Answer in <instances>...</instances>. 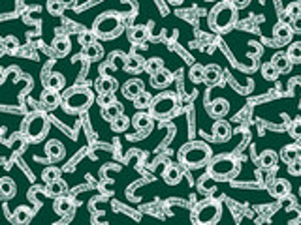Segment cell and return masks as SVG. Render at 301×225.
Wrapping results in <instances>:
<instances>
[{
	"instance_id": "d6a6232c",
	"label": "cell",
	"mask_w": 301,
	"mask_h": 225,
	"mask_svg": "<svg viewBox=\"0 0 301 225\" xmlns=\"http://www.w3.org/2000/svg\"><path fill=\"white\" fill-rule=\"evenodd\" d=\"M164 68V62H162V58H158V56H154V58H149V60H145V72L149 73V75H153V73L160 72Z\"/></svg>"
},
{
	"instance_id": "d6986e66",
	"label": "cell",
	"mask_w": 301,
	"mask_h": 225,
	"mask_svg": "<svg viewBox=\"0 0 301 225\" xmlns=\"http://www.w3.org/2000/svg\"><path fill=\"white\" fill-rule=\"evenodd\" d=\"M43 85L51 88V90H64V85H66V79L62 73H49L45 79H43Z\"/></svg>"
},
{
	"instance_id": "11a10c76",
	"label": "cell",
	"mask_w": 301,
	"mask_h": 225,
	"mask_svg": "<svg viewBox=\"0 0 301 225\" xmlns=\"http://www.w3.org/2000/svg\"><path fill=\"white\" fill-rule=\"evenodd\" d=\"M4 53H6V47H4V40L0 38V56L4 55Z\"/></svg>"
},
{
	"instance_id": "e0dca14e",
	"label": "cell",
	"mask_w": 301,
	"mask_h": 225,
	"mask_svg": "<svg viewBox=\"0 0 301 225\" xmlns=\"http://www.w3.org/2000/svg\"><path fill=\"white\" fill-rule=\"evenodd\" d=\"M301 158V146L299 145H286L281 150V159L284 164H292L295 159Z\"/></svg>"
},
{
	"instance_id": "9c48e42d",
	"label": "cell",
	"mask_w": 301,
	"mask_h": 225,
	"mask_svg": "<svg viewBox=\"0 0 301 225\" xmlns=\"http://www.w3.org/2000/svg\"><path fill=\"white\" fill-rule=\"evenodd\" d=\"M130 124H132L138 132L147 134V132L153 130V116H151V113H145V111H143V113H138L134 118H130Z\"/></svg>"
},
{
	"instance_id": "cb8c5ba5",
	"label": "cell",
	"mask_w": 301,
	"mask_h": 225,
	"mask_svg": "<svg viewBox=\"0 0 301 225\" xmlns=\"http://www.w3.org/2000/svg\"><path fill=\"white\" fill-rule=\"evenodd\" d=\"M66 191H68V184L62 178H57V180L47 184V194H49V197H61V195H66Z\"/></svg>"
},
{
	"instance_id": "5b68a950",
	"label": "cell",
	"mask_w": 301,
	"mask_h": 225,
	"mask_svg": "<svg viewBox=\"0 0 301 225\" xmlns=\"http://www.w3.org/2000/svg\"><path fill=\"white\" fill-rule=\"evenodd\" d=\"M47 132H49V116L43 111H34L23 122V135L31 143L42 141L47 135Z\"/></svg>"
},
{
	"instance_id": "bcb514c9",
	"label": "cell",
	"mask_w": 301,
	"mask_h": 225,
	"mask_svg": "<svg viewBox=\"0 0 301 225\" xmlns=\"http://www.w3.org/2000/svg\"><path fill=\"white\" fill-rule=\"evenodd\" d=\"M79 42H81V45H89V43L96 42V36L92 34V30H87V32H83V34L79 36Z\"/></svg>"
},
{
	"instance_id": "7c38bea8",
	"label": "cell",
	"mask_w": 301,
	"mask_h": 225,
	"mask_svg": "<svg viewBox=\"0 0 301 225\" xmlns=\"http://www.w3.org/2000/svg\"><path fill=\"white\" fill-rule=\"evenodd\" d=\"M123 96L126 98V100H134L140 92L145 90V85H143V81L142 79H128L126 83L123 85Z\"/></svg>"
},
{
	"instance_id": "ac0fdd59",
	"label": "cell",
	"mask_w": 301,
	"mask_h": 225,
	"mask_svg": "<svg viewBox=\"0 0 301 225\" xmlns=\"http://www.w3.org/2000/svg\"><path fill=\"white\" fill-rule=\"evenodd\" d=\"M42 104L45 109H55V107H59L61 105V94L57 90H51V88H47V90H43L42 94Z\"/></svg>"
},
{
	"instance_id": "30bf717a",
	"label": "cell",
	"mask_w": 301,
	"mask_h": 225,
	"mask_svg": "<svg viewBox=\"0 0 301 225\" xmlns=\"http://www.w3.org/2000/svg\"><path fill=\"white\" fill-rule=\"evenodd\" d=\"M45 154H47V158H49L51 162H59V159L64 158L66 148H64V145H62L61 141L49 139L47 141V145H45Z\"/></svg>"
},
{
	"instance_id": "f546056e",
	"label": "cell",
	"mask_w": 301,
	"mask_h": 225,
	"mask_svg": "<svg viewBox=\"0 0 301 225\" xmlns=\"http://www.w3.org/2000/svg\"><path fill=\"white\" fill-rule=\"evenodd\" d=\"M277 159H279V156H277L275 150H264L262 156H260V165L264 169H273L277 165Z\"/></svg>"
},
{
	"instance_id": "6da1fadb",
	"label": "cell",
	"mask_w": 301,
	"mask_h": 225,
	"mask_svg": "<svg viewBox=\"0 0 301 225\" xmlns=\"http://www.w3.org/2000/svg\"><path fill=\"white\" fill-rule=\"evenodd\" d=\"M96 102V96L94 92L89 88V86H70L66 90L62 92L61 96V105L62 109L70 113V115H79V113H85L92 104Z\"/></svg>"
},
{
	"instance_id": "f5cc1de1",
	"label": "cell",
	"mask_w": 301,
	"mask_h": 225,
	"mask_svg": "<svg viewBox=\"0 0 301 225\" xmlns=\"http://www.w3.org/2000/svg\"><path fill=\"white\" fill-rule=\"evenodd\" d=\"M59 2H61V4H62L64 8H74L77 0H59Z\"/></svg>"
},
{
	"instance_id": "2e32d148",
	"label": "cell",
	"mask_w": 301,
	"mask_h": 225,
	"mask_svg": "<svg viewBox=\"0 0 301 225\" xmlns=\"http://www.w3.org/2000/svg\"><path fill=\"white\" fill-rule=\"evenodd\" d=\"M172 73L168 72V70H160V72H156V73H153L151 75V85L154 86V88H166L170 83H172Z\"/></svg>"
},
{
	"instance_id": "7dc6e473",
	"label": "cell",
	"mask_w": 301,
	"mask_h": 225,
	"mask_svg": "<svg viewBox=\"0 0 301 225\" xmlns=\"http://www.w3.org/2000/svg\"><path fill=\"white\" fill-rule=\"evenodd\" d=\"M4 47H6L8 53H15L19 47V42L15 38H6V40H4Z\"/></svg>"
},
{
	"instance_id": "836d02e7",
	"label": "cell",
	"mask_w": 301,
	"mask_h": 225,
	"mask_svg": "<svg viewBox=\"0 0 301 225\" xmlns=\"http://www.w3.org/2000/svg\"><path fill=\"white\" fill-rule=\"evenodd\" d=\"M203 72H205V68H203L202 64H194V66L190 68L188 77H190V81L194 83V85H200V83H203Z\"/></svg>"
},
{
	"instance_id": "8992f818",
	"label": "cell",
	"mask_w": 301,
	"mask_h": 225,
	"mask_svg": "<svg viewBox=\"0 0 301 225\" xmlns=\"http://www.w3.org/2000/svg\"><path fill=\"white\" fill-rule=\"evenodd\" d=\"M209 175L211 178H216V180H224V178H232L239 169V162L234 156H228V154H221V156H215V158L209 159Z\"/></svg>"
},
{
	"instance_id": "83f0119b",
	"label": "cell",
	"mask_w": 301,
	"mask_h": 225,
	"mask_svg": "<svg viewBox=\"0 0 301 225\" xmlns=\"http://www.w3.org/2000/svg\"><path fill=\"white\" fill-rule=\"evenodd\" d=\"M162 177H164V180H166L170 186H175V184L181 182V169H179L177 165H168Z\"/></svg>"
},
{
	"instance_id": "603a6c76",
	"label": "cell",
	"mask_w": 301,
	"mask_h": 225,
	"mask_svg": "<svg viewBox=\"0 0 301 225\" xmlns=\"http://www.w3.org/2000/svg\"><path fill=\"white\" fill-rule=\"evenodd\" d=\"M55 212L57 214H72L74 212V203H72V199H68V197H64V195H61V197H55Z\"/></svg>"
},
{
	"instance_id": "ab89813d",
	"label": "cell",
	"mask_w": 301,
	"mask_h": 225,
	"mask_svg": "<svg viewBox=\"0 0 301 225\" xmlns=\"http://www.w3.org/2000/svg\"><path fill=\"white\" fill-rule=\"evenodd\" d=\"M32 218V210L26 207H19L17 210H15V221L17 223H29Z\"/></svg>"
},
{
	"instance_id": "681fc988",
	"label": "cell",
	"mask_w": 301,
	"mask_h": 225,
	"mask_svg": "<svg viewBox=\"0 0 301 225\" xmlns=\"http://www.w3.org/2000/svg\"><path fill=\"white\" fill-rule=\"evenodd\" d=\"M260 55V45L256 42H251L247 47V56H256Z\"/></svg>"
},
{
	"instance_id": "7bdbcfd3",
	"label": "cell",
	"mask_w": 301,
	"mask_h": 225,
	"mask_svg": "<svg viewBox=\"0 0 301 225\" xmlns=\"http://www.w3.org/2000/svg\"><path fill=\"white\" fill-rule=\"evenodd\" d=\"M124 62H126V55L124 53H113L111 55V66L119 70V68H124Z\"/></svg>"
},
{
	"instance_id": "4316f807",
	"label": "cell",
	"mask_w": 301,
	"mask_h": 225,
	"mask_svg": "<svg viewBox=\"0 0 301 225\" xmlns=\"http://www.w3.org/2000/svg\"><path fill=\"white\" fill-rule=\"evenodd\" d=\"M292 28H290V24H286V23H279L273 28V36H275V40L277 42H288L290 38H292Z\"/></svg>"
},
{
	"instance_id": "816d5d0a",
	"label": "cell",
	"mask_w": 301,
	"mask_h": 225,
	"mask_svg": "<svg viewBox=\"0 0 301 225\" xmlns=\"http://www.w3.org/2000/svg\"><path fill=\"white\" fill-rule=\"evenodd\" d=\"M230 2H232L237 10H243V8H247L249 4H251V0H230Z\"/></svg>"
},
{
	"instance_id": "484cf974",
	"label": "cell",
	"mask_w": 301,
	"mask_h": 225,
	"mask_svg": "<svg viewBox=\"0 0 301 225\" xmlns=\"http://www.w3.org/2000/svg\"><path fill=\"white\" fill-rule=\"evenodd\" d=\"M102 55H104V49H102V45L98 42L83 45V56H87L89 60H98Z\"/></svg>"
},
{
	"instance_id": "8d00e7d4",
	"label": "cell",
	"mask_w": 301,
	"mask_h": 225,
	"mask_svg": "<svg viewBox=\"0 0 301 225\" xmlns=\"http://www.w3.org/2000/svg\"><path fill=\"white\" fill-rule=\"evenodd\" d=\"M262 75H264L265 81H275L279 77V70L273 66V62H265L262 66Z\"/></svg>"
},
{
	"instance_id": "d4e9b609",
	"label": "cell",
	"mask_w": 301,
	"mask_h": 225,
	"mask_svg": "<svg viewBox=\"0 0 301 225\" xmlns=\"http://www.w3.org/2000/svg\"><path fill=\"white\" fill-rule=\"evenodd\" d=\"M271 62H273V66L279 70V73H286V72H290V68H292V62H290L286 53H277V55L271 58Z\"/></svg>"
},
{
	"instance_id": "5bb4252c",
	"label": "cell",
	"mask_w": 301,
	"mask_h": 225,
	"mask_svg": "<svg viewBox=\"0 0 301 225\" xmlns=\"http://www.w3.org/2000/svg\"><path fill=\"white\" fill-rule=\"evenodd\" d=\"M94 90L98 92V94H102V92H115L117 90V81L113 79V77H110V75H102L94 83Z\"/></svg>"
},
{
	"instance_id": "9a60e30c",
	"label": "cell",
	"mask_w": 301,
	"mask_h": 225,
	"mask_svg": "<svg viewBox=\"0 0 301 225\" xmlns=\"http://www.w3.org/2000/svg\"><path fill=\"white\" fill-rule=\"evenodd\" d=\"M228 111H230V104H228L224 98H216V100H213L209 105V113L215 118H222V116L228 115Z\"/></svg>"
},
{
	"instance_id": "60d3db41",
	"label": "cell",
	"mask_w": 301,
	"mask_h": 225,
	"mask_svg": "<svg viewBox=\"0 0 301 225\" xmlns=\"http://www.w3.org/2000/svg\"><path fill=\"white\" fill-rule=\"evenodd\" d=\"M66 8L62 6L59 0H49L47 2V12L51 13V15H55V17H59V15H62V12H64Z\"/></svg>"
},
{
	"instance_id": "9f6ffc18",
	"label": "cell",
	"mask_w": 301,
	"mask_h": 225,
	"mask_svg": "<svg viewBox=\"0 0 301 225\" xmlns=\"http://www.w3.org/2000/svg\"><path fill=\"white\" fill-rule=\"evenodd\" d=\"M2 83H4V70L0 68V85H2Z\"/></svg>"
},
{
	"instance_id": "e575fe53",
	"label": "cell",
	"mask_w": 301,
	"mask_h": 225,
	"mask_svg": "<svg viewBox=\"0 0 301 225\" xmlns=\"http://www.w3.org/2000/svg\"><path fill=\"white\" fill-rule=\"evenodd\" d=\"M130 126V118L126 115H121V116H117V118H115V120H111V130H113V132H124V130L128 128Z\"/></svg>"
},
{
	"instance_id": "74e56055",
	"label": "cell",
	"mask_w": 301,
	"mask_h": 225,
	"mask_svg": "<svg viewBox=\"0 0 301 225\" xmlns=\"http://www.w3.org/2000/svg\"><path fill=\"white\" fill-rule=\"evenodd\" d=\"M42 178L45 184L53 182L57 178H61V169H59V167H45L42 173Z\"/></svg>"
},
{
	"instance_id": "3957f363",
	"label": "cell",
	"mask_w": 301,
	"mask_h": 225,
	"mask_svg": "<svg viewBox=\"0 0 301 225\" xmlns=\"http://www.w3.org/2000/svg\"><path fill=\"white\" fill-rule=\"evenodd\" d=\"M124 30L123 17L117 12H104L92 23V34L100 40H113Z\"/></svg>"
},
{
	"instance_id": "4dcf8cb0",
	"label": "cell",
	"mask_w": 301,
	"mask_h": 225,
	"mask_svg": "<svg viewBox=\"0 0 301 225\" xmlns=\"http://www.w3.org/2000/svg\"><path fill=\"white\" fill-rule=\"evenodd\" d=\"M151 100H153V96H151L147 90H143V92H140V94H138V96H135L132 102H134L135 109L143 111V109H149V105H151Z\"/></svg>"
},
{
	"instance_id": "44dd1931",
	"label": "cell",
	"mask_w": 301,
	"mask_h": 225,
	"mask_svg": "<svg viewBox=\"0 0 301 225\" xmlns=\"http://www.w3.org/2000/svg\"><path fill=\"white\" fill-rule=\"evenodd\" d=\"M124 113L123 105L119 104V102H113V104L105 105V107H102V118L104 120H115L117 116H121Z\"/></svg>"
},
{
	"instance_id": "f6af8a7d",
	"label": "cell",
	"mask_w": 301,
	"mask_h": 225,
	"mask_svg": "<svg viewBox=\"0 0 301 225\" xmlns=\"http://www.w3.org/2000/svg\"><path fill=\"white\" fill-rule=\"evenodd\" d=\"M290 135H292L294 139H301V118L292 122V126H290Z\"/></svg>"
},
{
	"instance_id": "b9f144b4",
	"label": "cell",
	"mask_w": 301,
	"mask_h": 225,
	"mask_svg": "<svg viewBox=\"0 0 301 225\" xmlns=\"http://www.w3.org/2000/svg\"><path fill=\"white\" fill-rule=\"evenodd\" d=\"M96 102H98L100 107H105V105L113 104V102H117V100L113 96V92H102V94L96 96Z\"/></svg>"
},
{
	"instance_id": "1f68e13d",
	"label": "cell",
	"mask_w": 301,
	"mask_h": 225,
	"mask_svg": "<svg viewBox=\"0 0 301 225\" xmlns=\"http://www.w3.org/2000/svg\"><path fill=\"white\" fill-rule=\"evenodd\" d=\"M288 191H290V186L283 178H279V180L271 186V194L277 195V197H284V195H288Z\"/></svg>"
},
{
	"instance_id": "277c9868",
	"label": "cell",
	"mask_w": 301,
	"mask_h": 225,
	"mask_svg": "<svg viewBox=\"0 0 301 225\" xmlns=\"http://www.w3.org/2000/svg\"><path fill=\"white\" fill-rule=\"evenodd\" d=\"M237 23V8L228 2L222 0L218 2L209 13V24L211 28L216 32H228L234 28V24Z\"/></svg>"
},
{
	"instance_id": "4fadbf2b",
	"label": "cell",
	"mask_w": 301,
	"mask_h": 225,
	"mask_svg": "<svg viewBox=\"0 0 301 225\" xmlns=\"http://www.w3.org/2000/svg\"><path fill=\"white\" fill-rule=\"evenodd\" d=\"M222 79V68L216 66V64H209L205 66V72H203V83H207L209 86L218 85Z\"/></svg>"
},
{
	"instance_id": "f35d334b",
	"label": "cell",
	"mask_w": 301,
	"mask_h": 225,
	"mask_svg": "<svg viewBox=\"0 0 301 225\" xmlns=\"http://www.w3.org/2000/svg\"><path fill=\"white\" fill-rule=\"evenodd\" d=\"M286 55H288V58H290L292 64H299L301 62V43L299 42L292 43V45L288 47V53H286Z\"/></svg>"
},
{
	"instance_id": "d590c367",
	"label": "cell",
	"mask_w": 301,
	"mask_h": 225,
	"mask_svg": "<svg viewBox=\"0 0 301 225\" xmlns=\"http://www.w3.org/2000/svg\"><path fill=\"white\" fill-rule=\"evenodd\" d=\"M53 49H55V53L59 56H64L70 51V42H68L66 38H57L55 43H53Z\"/></svg>"
},
{
	"instance_id": "680465c9",
	"label": "cell",
	"mask_w": 301,
	"mask_h": 225,
	"mask_svg": "<svg viewBox=\"0 0 301 225\" xmlns=\"http://www.w3.org/2000/svg\"><path fill=\"white\" fill-rule=\"evenodd\" d=\"M299 2H301V0H299Z\"/></svg>"
},
{
	"instance_id": "db71d44e",
	"label": "cell",
	"mask_w": 301,
	"mask_h": 225,
	"mask_svg": "<svg viewBox=\"0 0 301 225\" xmlns=\"http://www.w3.org/2000/svg\"><path fill=\"white\" fill-rule=\"evenodd\" d=\"M168 4H172V6H181L183 0H168Z\"/></svg>"
},
{
	"instance_id": "c3c4849f",
	"label": "cell",
	"mask_w": 301,
	"mask_h": 225,
	"mask_svg": "<svg viewBox=\"0 0 301 225\" xmlns=\"http://www.w3.org/2000/svg\"><path fill=\"white\" fill-rule=\"evenodd\" d=\"M288 173L290 175H301V158L295 159V162H292V164H288Z\"/></svg>"
},
{
	"instance_id": "7a4b0ae2",
	"label": "cell",
	"mask_w": 301,
	"mask_h": 225,
	"mask_svg": "<svg viewBox=\"0 0 301 225\" xmlns=\"http://www.w3.org/2000/svg\"><path fill=\"white\" fill-rule=\"evenodd\" d=\"M211 158H213L211 146L203 141H190L181 146L179 150V162L188 169H200L209 164Z\"/></svg>"
},
{
	"instance_id": "ba28073f",
	"label": "cell",
	"mask_w": 301,
	"mask_h": 225,
	"mask_svg": "<svg viewBox=\"0 0 301 225\" xmlns=\"http://www.w3.org/2000/svg\"><path fill=\"white\" fill-rule=\"evenodd\" d=\"M222 216V205L215 199H207V201L200 203L194 210V221L202 225H211L216 223Z\"/></svg>"
},
{
	"instance_id": "52a82bcc",
	"label": "cell",
	"mask_w": 301,
	"mask_h": 225,
	"mask_svg": "<svg viewBox=\"0 0 301 225\" xmlns=\"http://www.w3.org/2000/svg\"><path fill=\"white\" fill-rule=\"evenodd\" d=\"M175 109H177V96L173 92H160L158 96L151 100V105H149L153 118H166Z\"/></svg>"
},
{
	"instance_id": "8fae6325",
	"label": "cell",
	"mask_w": 301,
	"mask_h": 225,
	"mask_svg": "<svg viewBox=\"0 0 301 225\" xmlns=\"http://www.w3.org/2000/svg\"><path fill=\"white\" fill-rule=\"evenodd\" d=\"M232 137V128H230V124L226 120H215L213 124V139L218 141V143H224Z\"/></svg>"
},
{
	"instance_id": "f907efd6",
	"label": "cell",
	"mask_w": 301,
	"mask_h": 225,
	"mask_svg": "<svg viewBox=\"0 0 301 225\" xmlns=\"http://www.w3.org/2000/svg\"><path fill=\"white\" fill-rule=\"evenodd\" d=\"M290 28H292V32H295V34H301V15H297V17L292 19Z\"/></svg>"
},
{
	"instance_id": "ffe728a7",
	"label": "cell",
	"mask_w": 301,
	"mask_h": 225,
	"mask_svg": "<svg viewBox=\"0 0 301 225\" xmlns=\"http://www.w3.org/2000/svg\"><path fill=\"white\" fill-rule=\"evenodd\" d=\"M143 68H145V58L140 55H130L126 56V62H124V70L130 73H138L142 72Z\"/></svg>"
},
{
	"instance_id": "7402d4cb",
	"label": "cell",
	"mask_w": 301,
	"mask_h": 225,
	"mask_svg": "<svg viewBox=\"0 0 301 225\" xmlns=\"http://www.w3.org/2000/svg\"><path fill=\"white\" fill-rule=\"evenodd\" d=\"M147 26H143V24H135V26H132L128 30V38L132 43H143L147 40Z\"/></svg>"
},
{
	"instance_id": "6f0895ef",
	"label": "cell",
	"mask_w": 301,
	"mask_h": 225,
	"mask_svg": "<svg viewBox=\"0 0 301 225\" xmlns=\"http://www.w3.org/2000/svg\"><path fill=\"white\" fill-rule=\"evenodd\" d=\"M228 2H230V0H228Z\"/></svg>"
},
{
	"instance_id": "ee69618b",
	"label": "cell",
	"mask_w": 301,
	"mask_h": 225,
	"mask_svg": "<svg viewBox=\"0 0 301 225\" xmlns=\"http://www.w3.org/2000/svg\"><path fill=\"white\" fill-rule=\"evenodd\" d=\"M286 15H290L292 19L297 17V15H301V2L299 0H295V2L288 4V8H286Z\"/></svg>"
},
{
	"instance_id": "f1b7e54d",
	"label": "cell",
	"mask_w": 301,
	"mask_h": 225,
	"mask_svg": "<svg viewBox=\"0 0 301 225\" xmlns=\"http://www.w3.org/2000/svg\"><path fill=\"white\" fill-rule=\"evenodd\" d=\"M15 191H17V186H15V182H13L12 178H0V195L2 197H13L15 195Z\"/></svg>"
}]
</instances>
